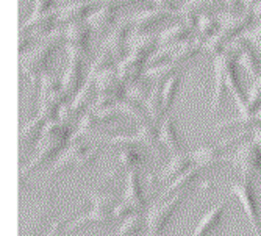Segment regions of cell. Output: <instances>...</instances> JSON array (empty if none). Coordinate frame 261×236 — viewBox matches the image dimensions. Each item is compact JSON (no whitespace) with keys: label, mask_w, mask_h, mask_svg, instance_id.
Segmentation results:
<instances>
[{"label":"cell","mask_w":261,"mask_h":236,"mask_svg":"<svg viewBox=\"0 0 261 236\" xmlns=\"http://www.w3.org/2000/svg\"><path fill=\"white\" fill-rule=\"evenodd\" d=\"M64 39V33L61 32H50L41 44H38L29 52H23L20 58V67L22 72L25 74L30 80V83L36 88H39L41 78L47 74V67H49L52 55L57 52L60 42Z\"/></svg>","instance_id":"obj_1"},{"label":"cell","mask_w":261,"mask_h":236,"mask_svg":"<svg viewBox=\"0 0 261 236\" xmlns=\"http://www.w3.org/2000/svg\"><path fill=\"white\" fill-rule=\"evenodd\" d=\"M99 152V146L83 143L82 139H72L66 149L55 160L49 175H57L67 169H85L94 161Z\"/></svg>","instance_id":"obj_2"},{"label":"cell","mask_w":261,"mask_h":236,"mask_svg":"<svg viewBox=\"0 0 261 236\" xmlns=\"http://www.w3.org/2000/svg\"><path fill=\"white\" fill-rule=\"evenodd\" d=\"M91 209L86 215L77 218L70 222L64 231H72L83 224H105L113 219V208H114V194L110 191H89Z\"/></svg>","instance_id":"obj_3"},{"label":"cell","mask_w":261,"mask_h":236,"mask_svg":"<svg viewBox=\"0 0 261 236\" xmlns=\"http://www.w3.org/2000/svg\"><path fill=\"white\" fill-rule=\"evenodd\" d=\"M188 196V190L177 191L169 200L155 202L146 213V236H161L166 225L177 211L181 200Z\"/></svg>","instance_id":"obj_4"},{"label":"cell","mask_w":261,"mask_h":236,"mask_svg":"<svg viewBox=\"0 0 261 236\" xmlns=\"http://www.w3.org/2000/svg\"><path fill=\"white\" fill-rule=\"evenodd\" d=\"M224 161L240 172L241 178H253V175L261 171V146L249 139L243 143L230 156H224Z\"/></svg>","instance_id":"obj_5"},{"label":"cell","mask_w":261,"mask_h":236,"mask_svg":"<svg viewBox=\"0 0 261 236\" xmlns=\"http://www.w3.org/2000/svg\"><path fill=\"white\" fill-rule=\"evenodd\" d=\"M228 191L240 200L244 213L250 222V227L253 230V236H261V221H259L258 205H256V199H255L253 178L244 177L238 181H231L228 186Z\"/></svg>","instance_id":"obj_6"},{"label":"cell","mask_w":261,"mask_h":236,"mask_svg":"<svg viewBox=\"0 0 261 236\" xmlns=\"http://www.w3.org/2000/svg\"><path fill=\"white\" fill-rule=\"evenodd\" d=\"M69 61L64 70V75L61 78V86L64 94L69 97H74L75 94L82 89L85 85L88 74L85 70V57L74 54V52H67Z\"/></svg>","instance_id":"obj_7"},{"label":"cell","mask_w":261,"mask_h":236,"mask_svg":"<svg viewBox=\"0 0 261 236\" xmlns=\"http://www.w3.org/2000/svg\"><path fill=\"white\" fill-rule=\"evenodd\" d=\"M64 39H66V50L74 52L79 55H83L85 58L91 52V33L92 29L88 23V20L69 23L63 30Z\"/></svg>","instance_id":"obj_8"},{"label":"cell","mask_w":261,"mask_h":236,"mask_svg":"<svg viewBox=\"0 0 261 236\" xmlns=\"http://www.w3.org/2000/svg\"><path fill=\"white\" fill-rule=\"evenodd\" d=\"M132 32H133V22H132V17L130 19H125L122 22H119L117 25L110 32L105 44H103V49L108 50L114 60H124L127 52H130V36H132Z\"/></svg>","instance_id":"obj_9"},{"label":"cell","mask_w":261,"mask_h":236,"mask_svg":"<svg viewBox=\"0 0 261 236\" xmlns=\"http://www.w3.org/2000/svg\"><path fill=\"white\" fill-rule=\"evenodd\" d=\"M233 139H234V138H230V139L224 141V143L215 144V146H211V144H208V146H200V147H197V149H194V150L189 152V156H191L193 163L197 164V166H200L203 171H205V169H210V168L215 166V164L224 161L222 150H224L225 144L231 143Z\"/></svg>","instance_id":"obj_10"},{"label":"cell","mask_w":261,"mask_h":236,"mask_svg":"<svg viewBox=\"0 0 261 236\" xmlns=\"http://www.w3.org/2000/svg\"><path fill=\"white\" fill-rule=\"evenodd\" d=\"M116 5L117 2H114V0H107L103 5H100L88 17V23L91 25L92 32H96L97 35H105L111 29L117 17Z\"/></svg>","instance_id":"obj_11"},{"label":"cell","mask_w":261,"mask_h":236,"mask_svg":"<svg viewBox=\"0 0 261 236\" xmlns=\"http://www.w3.org/2000/svg\"><path fill=\"white\" fill-rule=\"evenodd\" d=\"M97 0H88V2H75L70 4L58 11V23H75L82 20H88V17L99 8Z\"/></svg>","instance_id":"obj_12"},{"label":"cell","mask_w":261,"mask_h":236,"mask_svg":"<svg viewBox=\"0 0 261 236\" xmlns=\"http://www.w3.org/2000/svg\"><path fill=\"white\" fill-rule=\"evenodd\" d=\"M124 200H127L135 208V211H142L146 208V197L141 186V175L138 168L127 171Z\"/></svg>","instance_id":"obj_13"},{"label":"cell","mask_w":261,"mask_h":236,"mask_svg":"<svg viewBox=\"0 0 261 236\" xmlns=\"http://www.w3.org/2000/svg\"><path fill=\"white\" fill-rule=\"evenodd\" d=\"M158 130H160V143L166 150L171 152V155L181 152L183 144H181V139L177 130L175 119L171 114L164 116V119L158 125Z\"/></svg>","instance_id":"obj_14"},{"label":"cell","mask_w":261,"mask_h":236,"mask_svg":"<svg viewBox=\"0 0 261 236\" xmlns=\"http://www.w3.org/2000/svg\"><path fill=\"white\" fill-rule=\"evenodd\" d=\"M146 61H147L146 58L135 55V54H130L128 57L121 60L119 64H117V72H119L121 80L127 85L138 82V78L141 75H144L146 72V69H144Z\"/></svg>","instance_id":"obj_15"},{"label":"cell","mask_w":261,"mask_h":236,"mask_svg":"<svg viewBox=\"0 0 261 236\" xmlns=\"http://www.w3.org/2000/svg\"><path fill=\"white\" fill-rule=\"evenodd\" d=\"M225 206H227V200H221L219 203H216L211 209H208L206 213L200 218L199 224L194 227L191 236H206L208 233H211L215 230L221 221H222V216L225 213Z\"/></svg>","instance_id":"obj_16"},{"label":"cell","mask_w":261,"mask_h":236,"mask_svg":"<svg viewBox=\"0 0 261 236\" xmlns=\"http://www.w3.org/2000/svg\"><path fill=\"white\" fill-rule=\"evenodd\" d=\"M193 164V160L189 156V152H178L174 153L169 160V163L161 169V172L158 174V180L160 181H172L175 180L178 175H181L189 166Z\"/></svg>","instance_id":"obj_17"},{"label":"cell","mask_w":261,"mask_h":236,"mask_svg":"<svg viewBox=\"0 0 261 236\" xmlns=\"http://www.w3.org/2000/svg\"><path fill=\"white\" fill-rule=\"evenodd\" d=\"M225 55H219L215 58V91H213V113H218L222 107L225 97Z\"/></svg>","instance_id":"obj_18"},{"label":"cell","mask_w":261,"mask_h":236,"mask_svg":"<svg viewBox=\"0 0 261 236\" xmlns=\"http://www.w3.org/2000/svg\"><path fill=\"white\" fill-rule=\"evenodd\" d=\"M168 16H169L168 10H163V8H158V7H153V8L146 10V11H141V13H138L132 19V22H133V32L135 33L146 32V30L152 29L153 25H156L158 22L164 20Z\"/></svg>","instance_id":"obj_19"},{"label":"cell","mask_w":261,"mask_h":236,"mask_svg":"<svg viewBox=\"0 0 261 236\" xmlns=\"http://www.w3.org/2000/svg\"><path fill=\"white\" fill-rule=\"evenodd\" d=\"M236 63H238L240 67H243L246 70L247 75L252 80H256L261 75V60L255 54V50H253V47L250 45V42H247L244 45V49L240 52L238 58H236Z\"/></svg>","instance_id":"obj_20"},{"label":"cell","mask_w":261,"mask_h":236,"mask_svg":"<svg viewBox=\"0 0 261 236\" xmlns=\"http://www.w3.org/2000/svg\"><path fill=\"white\" fill-rule=\"evenodd\" d=\"M202 171H203V169H202L200 166H197V164L193 163L191 166H189L181 175H178L175 180L171 181V185L163 191L161 197H166L168 194H175L177 191H181V190H188L189 185L194 183V181L197 180V177L200 175Z\"/></svg>","instance_id":"obj_21"},{"label":"cell","mask_w":261,"mask_h":236,"mask_svg":"<svg viewBox=\"0 0 261 236\" xmlns=\"http://www.w3.org/2000/svg\"><path fill=\"white\" fill-rule=\"evenodd\" d=\"M161 88H163V83H155L153 89L150 91L149 97L144 103V108H146L149 119L155 124H160L163 121V114H166V111L163 108Z\"/></svg>","instance_id":"obj_22"},{"label":"cell","mask_w":261,"mask_h":236,"mask_svg":"<svg viewBox=\"0 0 261 236\" xmlns=\"http://www.w3.org/2000/svg\"><path fill=\"white\" fill-rule=\"evenodd\" d=\"M181 86V75L178 72L172 74L168 80L163 83L161 88V97H163V108L166 111V114L169 113L172 103L175 102L177 96H178V91Z\"/></svg>","instance_id":"obj_23"},{"label":"cell","mask_w":261,"mask_h":236,"mask_svg":"<svg viewBox=\"0 0 261 236\" xmlns=\"http://www.w3.org/2000/svg\"><path fill=\"white\" fill-rule=\"evenodd\" d=\"M189 30L185 23H175V25L166 29L164 32H161V35L158 36V47L160 45H177V44H181L183 41L188 39Z\"/></svg>","instance_id":"obj_24"},{"label":"cell","mask_w":261,"mask_h":236,"mask_svg":"<svg viewBox=\"0 0 261 236\" xmlns=\"http://www.w3.org/2000/svg\"><path fill=\"white\" fill-rule=\"evenodd\" d=\"M144 221L146 218L142 216V211H135L128 218H125L122 221V224L119 225L116 231V236H135L138 234L142 227H144Z\"/></svg>","instance_id":"obj_25"},{"label":"cell","mask_w":261,"mask_h":236,"mask_svg":"<svg viewBox=\"0 0 261 236\" xmlns=\"http://www.w3.org/2000/svg\"><path fill=\"white\" fill-rule=\"evenodd\" d=\"M219 29H221V20L203 13V14H200L199 23H197V38L202 41H206L215 33H218Z\"/></svg>","instance_id":"obj_26"},{"label":"cell","mask_w":261,"mask_h":236,"mask_svg":"<svg viewBox=\"0 0 261 236\" xmlns=\"http://www.w3.org/2000/svg\"><path fill=\"white\" fill-rule=\"evenodd\" d=\"M117 163H119L121 168L130 171L139 168V164L142 163V155L139 153L136 146H125L117 155Z\"/></svg>","instance_id":"obj_27"},{"label":"cell","mask_w":261,"mask_h":236,"mask_svg":"<svg viewBox=\"0 0 261 236\" xmlns=\"http://www.w3.org/2000/svg\"><path fill=\"white\" fill-rule=\"evenodd\" d=\"M149 94L150 92H149L147 86L141 82H135V83H132V86H127V99L132 102L144 105L149 97Z\"/></svg>","instance_id":"obj_28"},{"label":"cell","mask_w":261,"mask_h":236,"mask_svg":"<svg viewBox=\"0 0 261 236\" xmlns=\"http://www.w3.org/2000/svg\"><path fill=\"white\" fill-rule=\"evenodd\" d=\"M247 105L252 113H256L261 108V85L258 80H253V85L247 96Z\"/></svg>","instance_id":"obj_29"},{"label":"cell","mask_w":261,"mask_h":236,"mask_svg":"<svg viewBox=\"0 0 261 236\" xmlns=\"http://www.w3.org/2000/svg\"><path fill=\"white\" fill-rule=\"evenodd\" d=\"M244 38L250 42V45L253 49L261 52V20H258L253 27H250L246 33Z\"/></svg>","instance_id":"obj_30"},{"label":"cell","mask_w":261,"mask_h":236,"mask_svg":"<svg viewBox=\"0 0 261 236\" xmlns=\"http://www.w3.org/2000/svg\"><path fill=\"white\" fill-rule=\"evenodd\" d=\"M132 213H135V208L127 202V200H121L117 202L113 208V219H119V221H124L125 218H128Z\"/></svg>","instance_id":"obj_31"},{"label":"cell","mask_w":261,"mask_h":236,"mask_svg":"<svg viewBox=\"0 0 261 236\" xmlns=\"http://www.w3.org/2000/svg\"><path fill=\"white\" fill-rule=\"evenodd\" d=\"M64 230H63V221L60 219V221H57L54 225H52V228H50V231L47 233L45 236H58L60 233H63Z\"/></svg>","instance_id":"obj_32"},{"label":"cell","mask_w":261,"mask_h":236,"mask_svg":"<svg viewBox=\"0 0 261 236\" xmlns=\"http://www.w3.org/2000/svg\"><path fill=\"white\" fill-rule=\"evenodd\" d=\"M261 2V0H243V7L247 8V11H253V8Z\"/></svg>","instance_id":"obj_33"},{"label":"cell","mask_w":261,"mask_h":236,"mask_svg":"<svg viewBox=\"0 0 261 236\" xmlns=\"http://www.w3.org/2000/svg\"><path fill=\"white\" fill-rule=\"evenodd\" d=\"M225 2L231 8H240V7H243V0H225Z\"/></svg>","instance_id":"obj_34"},{"label":"cell","mask_w":261,"mask_h":236,"mask_svg":"<svg viewBox=\"0 0 261 236\" xmlns=\"http://www.w3.org/2000/svg\"><path fill=\"white\" fill-rule=\"evenodd\" d=\"M256 80H258V82H259V85H261V75H259V77H258Z\"/></svg>","instance_id":"obj_35"},{"label":"cell","mask_w":261,"mask_h":236,"mask_svg":"<svg viewBox=\"0 0 261 236\" xmlns=\"http://www.w3.org/2000/svg\"><path fill=\"white\" fill-rule=\"evenodd\" d=\"M103 2H107V0H103Z\"/></svg>","instance_id":"obj_36"}]
</instances>
